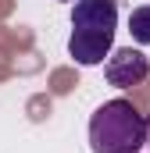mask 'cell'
Listing matches in <instances>:
<instances>
[{
	"mask_svg": "<svg viewBox=\"0 0 150 153\" xmlns=\"http://www.w3.org/2000/svg\"><path fill=\"white\" fill-rule=\"evenodd\" d=\"M147 135V117L132 100H107L89 117V146L93 153H140Z\"/></svg>",
	"mask_w": 150,
	"mask_h": 153,
	"instance_id": "obj_1",
	"label": "cell"
},
{
	"mask_svg": "<svg viewBox=\"0 0 150 153\" xmlns=\"http://www.w3.org/2000/svg\"><path fill=\"white\" fill-rule=\"evenodd\" d=\"M104 75H107V82L118 85V89H132V85H140V82L150 75V61H147L143 50H132V46L111 50V53H107V64H104Z\"/></svg>",
	"mask_w": 150,
	"mask_h": 153,
	"instance_id": "obj_2",
	"label": "cell"
},
{
	"mask_svg": "<svg viewBox=\"0 0 150 153\" xmlns=\"http://www.w3.org/2000/svg\"><path fill=\"white\" fill-rule=\"evenodd\" d=\"M118 25V4L114 0H75L72 29L82 32H114Z\"/></svg>",
	"mask_w": 150,
	"mask_h": 153,
	"instance_id": "obj_3",
	"label": "cell"
},
{
	"mask_svg": "<svg viewBox=\"0 0 150 153\" xmlns=\"http://www.w3.org/2000/svg\"><path fill=\"white\" fill-rule=\"evenodd\" d=\"M111 50H114V32H82V29H72V36H68V53L82 68L104 64V57Z\"/></svg>",
	"mask_w": 150,
	"mask_h": 153,
	"instance_id": "obj_4",
	"label": "cell"
},
{
	"mask_svg": "<svg viewBox=\"0 0 150 153\" xmlns=\"http://www.w3.org/2000/svg\"><path fill=\"white\" fill-rule=\"evenodd\" d=\"M129 32H132L136 43L150 46V7H136V11L129 14Z\"/></svg>",
	"mask_w": 150,
	"mask_h": 153,
	"instance_id": "obj_5",
	"label": "cell"
},
{
	"mask_svg": "<svg viewBox=\"0 0 150 153\" xmlns=\"http://www.w3.org/2000/svg\"><path fill=\"white\" fill-rule=\"evenodd\" d=\"M143 146H150V117H147V135H143Z\"/></svg>",
	"mask_w": 150,
	"mask_h": 153,
	"instance_id": "obj_6",
	"label": "cell"
},
{
	"mask_svg": "<svg viewBox=\"0 0 150 153\" xmlns=\"http://www.w3.org/2000/svg\"><path fill=\"white\" fill-rule=\"evenodd\" d=\"M64 4H75V0H64Z\"/></svg>",
	"mask_w": 150,
	"mask_h": 153,
	"instance_id": "obj_7",
	"label": "cell"
}]
</instances>
